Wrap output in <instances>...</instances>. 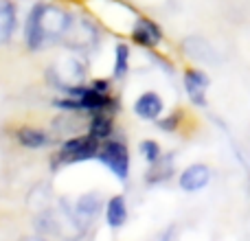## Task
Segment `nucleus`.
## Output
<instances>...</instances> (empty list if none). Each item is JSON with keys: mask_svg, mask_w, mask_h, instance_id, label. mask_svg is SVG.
<instances>
[{"mask_svg": "<svg viewBox=\"0 0 250 241\" xmlns=\"http://www.w3.org/2000/svg\"><path fill=\"white\" fill-rule=\"evenodd\" d=\"M16 29V7L11 0H0V44L11 38Z\"/></svg>", "mask_w": 250, "mask_h": 241, "instance_id": "nucleus-12", "label": "nucleus"}, {"mask_svg": "<svg viewBox=\"0 0 250 241\" xmlns=\"http://www.w3.org/2000/svg\"><path fill=\"white\" fill-rule=\"evenodd\" d=\"M208 180H211V171H208V167H204V164H191L189 169L182 171L180 186L185 191H189V193H193V191L204 189V186L208 184Z\"/></svg>", "mask_w": 250, "mask_h": 241, "instance_id": "nucleus-8", "label": "nucleus"}, {"mask_svg": "<svg viewBox=\"0 0 250 241\" xmlns=\"http://www.w3.org/2000/svg\"><path fill=\"white\" fill-rule=\"evenodd\" d=\"M97 142H99V141H97V138H92L90 134H88V136H82V138H73V141H68L64 145L62 156H64V160H68V162L88 160V158H92V156L99 154Z\"/></svg>", "mask_w": 250, "mask_h": 241, "instance_id": "nucleus-5", "label": "nucleus"}, {"mask_svg": "<svg viewBox=\"0 0 250 241\" xmlns=\"http://www.w3.org/2000/svg\"><path fill=\"white\" fill-rule=\"evenodd\" d=\"M51 77L53 81L57 83V88H64V90H70V88H77L79 83L86 77V66L83 61H79L75 55H64L55 61V66L51 68Z\"/></svg>", "mask_w": 250, "mask_h": 241, "instance_id": "nucleus-2", "label": "nucleus"}, {"mask_svg": "<svg viewBox=\"0 0 250 241\" xmlns=\"http://www.w3.org/2000/svg\"><path fill=\"white\" fill-rule=\"evenodd\" d=\"M70 16L55 4H38L26 20V44L31 51H42L60 42L68 29Z\"/></svg>", "mask_w": 250, "mask_h": 241, "instance_id": "nucleus-1", "label": "nucleus"}, {"mask_svg": "<svg viewBox=\"0 0 250 241\" xmlns=\"http://www.w3.org/2000/svg\"><path fill=\"white\" fill-rule=\"evenodd\" d=\"M110 132H112V120H110L105 114H97L95 119L90 120V136L101 141V138H108Z\"/></svg>", "mask_w": 250, "mask_h": 241, "instance_id": "nucleus-14", "label": "nucleus"}, {"mask_svg": "<svg viewBox=\"0 0 250 241\" xmlns=\"http://www.w3.org/2000/svg\"><path fill=\"white\" fill-rule=\"evenodd\" d=\"M132 35H134V42H138L141 46H156V44L163 40V33H160V29L154 24V22L145 20V18H141V20L136 22Z\"/></svg>", "mask_w": 250, "mask_h": 241, "instance_id": "nucleus-10", "label": "nucleus"}, {"mask_svg": "<svg viewBox=\"0 0 250 241\" xmlns=\"http://www.w3.org/2000/svg\"><path fill=\"white\" fill-rule=\"evenodd\" d=\"M127 220V206H125V198L123 195H114L108 202L105 208V221H108L110 228H121Z\"/></svg>", "mask_w": 250, "mask_h": 241, "instance_id": "nucleus-11", "label": "nucleus"}, {"mask_svg": "<svg viewBox=\"0 0 250 241\" xmlns=\"http://www.w3.org/2000/svg\"><path fill=\"white\" fill-rule=\"evenodd\" d=\"M185 88L189 99L195 105H207V88H208V77L200 70H187L185 75Z\"/></svg>", "mask_w": 250, "mask_h": 241, "instance_id": "nucleus-7", "label": "nucleus"}, {"mask_svg": "<svg viewBox=\"0 0 250 241\" xmlns=\"http://www.w3.org/2000/svg\"><path fill=\"white\" fill-rule=\"evenodd\" d=\"M62 40L73 51H86V48H90L97 42V29L86 18H70L68 29H66Z\"/></svg>", "mask_w": 250, "mask_h": 241, "instance_id": "nucleus-3", "label": "nucleus"}, {"mask_svg": "<svg viewBox=\"0 0 250 241\" xmlns=\"http://www.w3.org/2000/svg\"><path fill=\"white\" fill-rule=\"evenodd\" d=\"M99 160L119 178V180H125L129 173V154L127 147L123 142H105L104 149H99Z\"/></svg>", "mask_w": 250, "mask_h": 241, "instance_id": "nucleus-4", "label": "nucleus"}, {"mask_svg": "<svg viewBox=\"0 0 250 241\" xmlns=\"http://www.w3.org/2000/svg\"><path fill=\"white\" fill-rule=\"evenodd\" d=\"M134 112L138 114L141 119H158L160 112H163V101L156 92H145V95L138 97V101L134 103Z\"/></svg>", "mask_w": 250, "mask_h": 241, "instance_id": "nucleus-9", "label": "nucleus"}, {"mask_svg": "<svg viewBox=\"0 0 250 241\" xmlns=\"http://www.w3.org/2000/svg\"><path fill=\"white\" fill-rule=\"evenodd\" d=\"M127 61H129V48L125 44H119L117 46V61H114V75L117 77H123L127 73Z\"/></svg>", "mask_w": 250, "mask_h": 241, "instance_id": "nucleus-15", "label": "nucleus"}, {"mask_svg": "<svg viewBox=\"0 0 250 241\" xmlns=\"http://www.w3.org/2000/svg\"><path fill=\"white\" fill-rule=\"evenodd\" d=\"M18 141H20V145L31 147V149H38V147L48 145V136H46V134L40 132V129H33V127L18 129Z\"/></svg>", "mask_w": 250, "mask_h": 241, "instance_id": "nucleus-13", "label": "nucleus"}, {"mask_svg": "<svg viewBox=\"0 0 250 241\" xmlns=\"http://www.w3.org/2000/svg\"><path fill=\"white\" fill-rule=\"evenodd\" d=\"M101 211V198L99 193H86L77 200V206L73 211V220L79 228H88L95 221V217Z\"/></svg>", "mask_w": 250, "mask_h": 241, "instance_id": "nucleus-6", "label": "nucleus"}, {"mask_svg": "<svg viewBox=\"0 0 250 241\" xmlns=\"http://www.w3.org/2000/svg\"><path fill=\"white\" fill-rule=\"evenodd\" d=\"M141 151H143V156L147 158V162H151V164H154L156 160L160 158V147L156 145L154 141H145V142H141Z\"/></svg>", "mask_w": 250, "mask_h": 241, "instance_id": "nucleus-16", "label": "nucleus"}, {"mask_svg": "<svg viewBox=\"0 0 250 241\" xmlns=\"http://www.w3.org/2000/svg\"><path fill=\"white\" fill-rule=\"evenodd\" d=\"M178 119H180V117H178V114H173V117H169V119H165V120H160V127H163V129H167V132H171V129H176L178 127Z\"/></svg>", "mask_w": 250, "mask_h": 241, "instance_id": "nucleus-17", "label": "nucleus"}]
</instances>
